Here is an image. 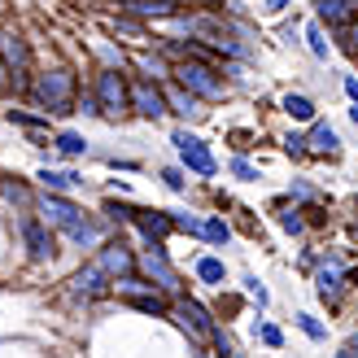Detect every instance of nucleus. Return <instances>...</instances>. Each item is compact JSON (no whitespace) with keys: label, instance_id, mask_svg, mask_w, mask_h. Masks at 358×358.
<instances>
[{"label":"nucleus","instance_id":"nucleus-1","mask_svg":"<svg viewBox=\"0 0 358 358\" xmlns=\"http://www.w3.org/2000/svg\"><path fill=\"white\" fill-rule=\"evenodd\" d=\"M31 96L48 114H75V75L66 66H52L31 83Z\"/></svg>","mask_w":358,"mask_h":358},{"label":"nucleus","instance_id":"nucleus-2","mask_svg":"<svg viewBox=\"0 0 358 358\" xmlns=\"http://www.w3.org/2000/svg\"><path fill=\"white\" fill-rule=\"evenodd\" d=\"M171 75L179 79V87H188L192 96H201V101H223V79L214 75V66H206V62H179Z\"/></svg>","mask_w":358,"mask_h":358},{"label":"nucleus","instance_id":"nucleus-3","mask_svg":"<svg viewBox=\"0 0 358 358\" xmlns=\"http://www.w3.org/2000/svg\"><path fill=\"white\" fill-rule=\"evenodd\" d=\"M96 101H101V114L122 118V114L131 110V87H127V79H122L118 70H101V75H96Z\"/></svg>","mask_w":358,"mask_h":358},{"label":"nucleus","instance_id":"nucleus-4","mask_svg":"<svg viewBox=\"0 0 358 358\" xmlns=\"http://www.w3.org/2000/svg\"><path fill=\"white\" fill-rule=\"evenodd\" d=\"M114 293H118V297H127V301H131V306H136L140 315H166V301H162V293H157L153 284L136 280V275H122V280H114Z\"/></svg>","mask_w":358,"mask_h":358},{"label":"nucleus","instance_id":"nucleus-5","mask_svg":"<svg viewBox=\"0 0 358 358\" xmlns=\"http://www.w3.org/2000/svg\"><path fill=\"white\" fill-rule=\"evenodd\" d=\"M140 271L149 275V284H153L157 293H179V275H175V266L166 262V249L162 245H153V249L140 254Z\"/></svg>","mask_w":358,"mask_h":358},{"label":"nucleus","instance_id":"nucleus-6","mask_svg":"<svg viewBox=\"0 0 358 358\" xmlns=\"http://www.w3.org/2000/svg\"><path fill=\"white\" fill-rule=\"evenodd\" d=\"M0 62H5V70L13 75V87L22 92V87H27V70H31V52H27V44L17 40V35H0Z\"/></svg>","mask_w":358,"mask_h":358},{"label":"nucleus","instance_id":"nucleus-7","mask_svg":"<svg viewBox=\"0 0 358 358\" xmlns=\"http://www.w3.org/2000/svg\"><path fill=\"white\" fill-rule=\"evenodd\" d=\"M131 110L140 118H162L171 105H166V92L153 79H140V83H131Z\"/></svg>","mask_w":358,"mask_h":358},{"label":"nucleus","instance_id":"nucleus-8","mask_svg":"<svg viewBox=\"0 0 358 358\" xmlns=\"http://www.w3.org/2000/svg\"><path fill=\"white\" fill-rule=\"evenodd\" d=\"M175 145H179V157H184L188 171H196V175H214V171H219V162H214L210 149H206V140H196L188 131H175Z\"/></svg>","mask_w":358,"mask_h":358},{"label":"nucleus","instance_id":"nucleus-9","mask_svg":"<svg viewBox=\"0 0 358 358\" xmlns=\"http://www.w3.org/2000/svg\"><path fill=\"white\" fill-rule=\"evenodd\" d=\"M40 214H44L48 227H62V231H70L75 223H83V210L75 201H66V196H57V192L40 196Z\"/></svg>","mask_w":358,"mask_h":358},{"label":"nucleus","instance_id":"nucleus-10","mask_svg":"<svg viewBox=\"0 0 358 358\" xmlns=\"http://www.w3.org/2000/svg\"><path fill=\"white\" fill-rule=\"evenodd\" d=\"M175 319H179V324H184L192 336H210V341H214V332H219V328H214V319L206 315V306H201V301H192V297H184V301L175 306Z\"/></svg>","mask_w":358,"mask_h":358},{"label":"nucleus","instance_id":"nucleus-11","mask_svg":"<svg viewBox=\"0 0 358 358\" xmlns=\"http://www.w3.org/2000/svg\"><path fill=\"white\" fill-rule=\"evenodd\" d=\"M22 241H27V249H31V258L35 262H48L52 258V231H48V223H40V219H22Z\"/></svg>","mask_w":358,"mask_h":358},{"label":"nucleus","instance_id":"nucleus-12","mask_svg":"<svg viewBox=\"0 0 358 358\" xmlns=\"http://www.w3.org/2000/svg\"><path fill=\"white\" fill-rule=\"evenodd\" d=\"M136 227L145 231L153 245H162L171 231H175V214H162V210H136Z\"/></svg>","mask_w":358,"mask_h":358},{"label":"nucleus","instance_id":"nucleus-13","mask_svg":"<svg viewBox=\"0 0 358 358\" xmlns=\"http://www.w3.org/2000/svg\"><path fill=\"white\" fill-rule=\"evenodd\" d=\"M96 262L105 266V275H110V280L131 275V266H136V258H131V249H127V245H110V249H101V258H96Z\"/></svg>","mask_w":358,"mask_h":358},{"label":"nucleus","instance_id":"nucleus-14","mask_svg":"<svg viewBox=\"0 0 358 358\" xmlns=\"http://www.w3.org/2000/svg\"><path fill=\"white\" fill-rule=\"evenodd\" d=\"M319 17L332 27H350L358 17V0H319Z\"/></svg>","mask_w":358,"mask_h":358},{"label":"nucleus","instance_id":"nucleus-15","mask_svg":"<svg viewBox=\"0 0 358 358\" xmlns=\"http://www.w3.org/2000/svg\"><path fill=\"white\" fill-rule=\"evenodd\" d=\"M70 284H75V293H101V289H114V280L105 275V266H101V262H87Z\"/></svg>","mask_w":358,"mask_h":358},{"label":"nucleus","instance_id":"nucleus-16","mask_svg":"<svg viewBox=\"0 0 358 358\" xmlns=\"http://www.w3.org/2000/svg\"><path fill=\"white\" fill-rule=\"evenodd\" d=\"M336 271H341V262L328 258V266L315 275V289H319V297H324V301H336V297H341V275H336Z\"/></svg>","mask_w":358,"mask_h":358},{"label":"nucleus","instance_id":"nucleus-17","mask_svg":"<svg viewBox=\"0 0 358 358\" xmlns=\"http://www.w3.org/2000/svg\"><path fill=\"white\" fill-rule=\"evenodd\" d=\"M166 105H171L175 114H184V118H201V114H206V110H201V96H192L188 87H171V92H166Z\"/></svg>","mask_w":358,"mask_h":358},{"label":"nucleus","instance_id":"nucleus-18","mask_svg":"<svg viewBox=\"0 0 358 358\" xmlns=\"http://www.w3.org/2000/svg\"><path fill=\"white\" fill-rule=\"evenodd\" d=\"M122 9L136 13V17H175L179 5H171V0H127Z\"/></svg>","mask_w":358,"mask_h":358},{"label":"nucleus","instance_id":"nucleus-19","mask_svg":"<svg viewBox=\"0 0 358 358\" xmlns=\"http://www.w3.org/2000/svg\"><path fill=\"white\" fill-rule=\"evenodd\" d=\"M40 184H44L48 192H66V188H79V184H83V175H75V171H52V166H44V171H40Z\"/></svg>","mask_w":358,"mask_h":358},{"label":"nucleus","instance_id":"nucleus-20","mask_svg":"<svg viewBox=\"0 0 358 358\" xmlns=\"http://www.w3.org/2000/svg\"><path fill=\"white\" fill-rule=\"evenodd\" d=\"M306 145H310L315 153H336V149H341V136H336V131L328 127V122H315V127H310V140H306Z\"/></svg>","mask_w":358,"mask_h":358},{"label":"nucleus","instance_id":"nucleus-21","mask_svg":"<svg viewBox=\"0 0 358 358\" xmlns=\"http://www.w3.org/2000/svg\"><path fill=\"white\" fill-rule=\"evenodd\" d=\"M284 114H289V118H297V122H310L315 118V101L310 96H284Z\"/></svg>","mask_w":358,"mask_h":358},{"label":"nucleus","instance_id":"nucleus-22","mask_svg":"<svg viewBox=\"0 0 358 358\" xmlns=\"http://www.w3.org/2000/svg\"><path fill=\"white\" fill-rule=\"evenodd\" d=\"M52 145H57V153H66V157H83L87 140L79 131H62V136H52Z\"/></svg>","mask_w":358,"mask_h":358},{"label":"nucleus","instance_id":"nucleus-23","mask_svg":"<svg viewBox=\"0 0 358 358\" xmlns=\"http://www.w3.org/2000/svg\"><path fill=\"white\" fill-rule=\"evenodd\" d=\"M201 236H206L210 245H227V241H231V227H227L223 219H206V223H201Z\"/></svg>","mask_w":358,"mask_h":358},{"label":"nucleus","instance_id":"nucleus-24","mask_svg":"<svg viewBox=\"0 0 358 358\" xmlns=\"http://www.w3.org/2000/svg\"><path fill=\"white\" fill-rule=\"evenodd\" d=\"M196 275H201L206 284H223L227 271H223V262H219V258H201V262H196Z\"/></svg>","mask_w":358,"mask_h":358},{"label":"nucleus","instance_id":"nucleus-25","mask_svg":"<svg viewBox=\"0 0 358 358\" xmlns=\"http://www.w3.org/2000/svg\"><path fill=\"white\" fill-rule=\"evenodd\" d=\"M66 236H70V241H75V245H96V236H101V231H96L92 223H87V219H83V223H75V227H70V231H66Z\"/></svg>","mask_w":358,"mask_h":358},{"label":"nucleus","instance_id":"nucleus-26","mask_svg":"<svg viewBox=\"0 0 358 358\" xmlns=\"http://www.w3.org/2000/svg\"><path fill=\"white\" fill-rule=\"evenodd\" d=\"M306 44L319 62H328V40H324V27H306Z\"/></svg>","mask_w":358,"mask_h":358},{"label":"nucleus","instance_id":"nucleus-27","mask_svg":"<svg viewBox=\"0 0 358 358\" xmlns=\"http://www.w3.org/2000/svg\"><path fill=\"white\" fill-rule=\"evenodd\" d=\"M254 336H258L262 345H271V350H280V345H284V332H280V328H271V324H254Z\"/></svg>","mask_w":358,"mask_h":358},{"label":"nucleus","instance_id":"nucleus-28","mask_svg":"<svg viewBox=\"0 0 358 358\" xmlns=\"http://www.w3.org/2000/svg\"><path fill=\"white\" fill-rule=\"evenodd\" d=\"M297 328H301V332H306V336H310V341H324V336H328V332H324V324H319V319H315V315H297Z\"/></svg>","mask_w":358,"mask_h":358},{"label":"nucleus","instance_id":"nucleus-29","mask_svg":"<svg viewBox=\"0 0 358 358\" xmlns=\"http://www.w3.org/2000/svg\"><path fill=\"white\" fill-rule=\"evenodd\" d=\"M75 114H87V118H96V114H101V101H96V92H83V96H79V110H75Z\"/></svg>","mask_w":358,"mask_h":358},{"label":"nucleus","instance_id":"nucleus-30","mask_svg":"<svg viewBox=\"0 0 358 358\" xmlns=\"http://www.w3.org/2000/svg\"><path fill=\"white\" fill-rule=\"evenodd\" d=\"M162 179H166V188H171V192H184V188H188L184 171H175V166H166V171H162Z\"/></svg>","mask_w":358,"mask_h":358},{"label":"nucleus","instance_id":"nucleus-31","mask_svg":"<svg viewBox=\"0 0 358 358\" xmlns=\"http://www.w3.org/2000/svg\"><path fill=\"white\" fill-rule=\"evenodd\" d=\"M9 122H17V127H27V131L44 127V118H31V114H17V110H9Z\"/></svg>","mask_w":358,"mask_h":358},{"label":"nucleus","instance_id":"nucleus-32","mask_svg":"<svg viewBox=\"0 0 358 358\" xmlns=\"http://www.w3.org/2000/svg\"><path fill=\"white\" fill-rule=\"evenodd\" d=\"M245 293H249V297H254V301H258V306H266V301H271V297H266V289H262V284H258L254 275H245Z\"/></svg>","mask_w":358,"mask_h":358},{"label":"nucleus","instance_id":"nucleus-33","mask_svg":"<svg viewBox=\"0 0 358 358\" xmlns=\"http://www.w3.org/2000/svg\"><path fill=\"white\" fill-rule=\"evenodd\" d=\"M280 227H284V231H293V236H297V231H301V214H297V210L280 214Z\"/></svg>","mask_w":358,"mask_h":358},{"label":"nucleus","instance_id":"nucleus-34","mask_svg":"<svg viewBox=\"0 0 358 358\" xmlns=\"http://www.w3.org/2000/svg\"><path fill=\"white\" fill-rule=\"evenodd\" d=\"M231 175H236V179H258V171L249 166L245 157H236V162H231Z\"/></svg>","mask_w":358,"mask_h":358},{"label":"nucleus","instance_id":"nucleus-35","mask_svg":"<svg viewBox=\"0 0 358 358\" xmlns=\"http://www.w3.org/2000/svg\"><path fill=\"white\" fill-rule=\"evenodd\" d=\"M175 227H184L188 236H201V223H196V219H188V214H175Z\"/></svg>","mask_w":358,"mask_h":358},{"label":"nucleus","instance_id":"nucleus-36","mask_svg":"<svg viewBox=\"0 0 358 358\" xmlns=\"http://www.w3.org/2000/svg\"><path fill=\"white\" fill-rule=\"evenodd\" d=\"M105 210H110L114 219H131V223H136V210H131V206H118V201H110V206H105Z\"/></svg>","mask_w":358,"mask_h":358},{"label":"nucleus","instance_id":"nucleus-37","mask_svg":"<svg viewBox=\"0 0 358 358\" xmlns=\"http://www.w3.org/2000/svg\"><path fill=\"white\" fill-rule=\"evenodd\" d=\"M284 149H289L293 157H301V153H306V140H301V136H289V140H284Z\"/></svg>","mask_w":358,"mask_h":358},{"label":"nucleus","instance_id":"nucleus-38","mask_svg":"<svg viewBox=\"0 0 358 358\" xmlns=\"http://www.w3.org/2000/svg\"><path fill=\"white\" fill-rule=\"evenodd\" d=\"M293 196H301V201H315V188H306V184H293Z\"/></svg>","mask_w":358,"mask_h":358},{"label":"nucleus","instance_id":"nucleus-39","mask_svg":"<svg viewBox=\"0 0 358 358\" xmlns=\"http://www.w3.org/2000/svg\"><path fill=\"white\" fill-rule=\"evenodd\" d=\"M350 52H358V17L350 22Z\"/></svg>","mask_w":358,"mask_h":358},{"label":"nucleus","instance_id":"nucleus-40","mask_svg":"<svg viewBox=\"0 0 358 358\" xmlns=\"http://www.w3.org/2000/svg\"><path fill=\"white\" fill-rule=\"evenodd\" d=\"M345 92H350V101L358 105V79H345Z\"/></svg>","mask_w":358,"mask_h":358},{"label":"nucleus","instance_id":"nucleus-41","mask_svg":"<svg viewBox=\"0 0 358 358\" xmlns=\"http://www.w3.org/2000/svg\"><path fill=\"white\" fill-rule=\"evenodd\" d=\"M345 354H350V358H358V332L350 336V345H345Z\"/></svg>","mask_w":358,"mask_h":358},{"label":"nucleus","instance_id":"nucleus-42","mask_svg":"<svg viewBox=\"0 0 358 358\" xmlns=\"http://www.w3.org/2000/svg\"><path fill=\"white\" fill-rule=\"evenodd\" d=\"M271 9H289V0H271Z\"/></svg>","mask_w":358,"mask_h":358},{"label":"nucleus","instance_id":"nucleus-43","mask_svg":"<svg viewBox=\"0 0 358 358\" xmlns=\"http://www.w3.org/2000/svg\"><path fill=\"white\" fill-rule=\"evenodd\" d=\"M0 92H5V62H0Z\"/></svg>","mask_w":358,"mask_h":358},{"label":"nucleus","instance_id":"nucleus-44","mask_svg":"<svg viewBox=\"0 0 358 358\" xmlns=\"http://www.w3.org/2000/svg\"><path fill=\"white\" fill-rule=\"evenodd\" d=\"M350 118H354V127H358V105H354V110H350Z\"/></svg>","mask_w":358,"mask_h":358},{"label":"nucleus","instance_id":"nucleus-45","mask_svg":"<svg viewBox=\"0 0 358 358\" xmlns=\"http://www.w3.org/2000/svg\"><path fill=\"white\" fill-rule=\"evenodd\" d=\"M201 5H219V0H201Z\"/></svg>","mask_w":358,"mask_h":358},{"label":"nucleus","instance_id":"nucleus-46","mask_svg":"<svg viewBox=\"0 0 358 358\" xmlns=\"http://www.w3.org/2000/svg\"><path fill=\"white\" fill-rule=\"evenodd\" d=\"M336 358H350V354H336Z\"/></svg>","mask_w":358,"mask_h":358}]
</instances>
